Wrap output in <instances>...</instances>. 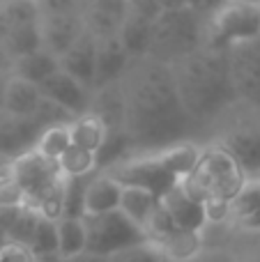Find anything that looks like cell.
Returning a JSON list of instances; mask_svg holds the SVG:
<instances>
[{
  "instance_id": "7dc6e473",
  "label": "cell",
  "mask_w": 260,
  "mask_h": 262,
  "mask_svg": "<svg viewBox=\"0 0 260 262\" xmlns=\"http://www.w3.org/2000/svg\"><path fill=\"white\" fill-rule=\"evenodd\" d=\"M164 9H178V7H191L193 0H159Z\"/></svg>"
},
{
  "instance_id": "44dd1931",
  "label": "cell",
  "mask_w": 260,
  "mask_h": 262,
  "mask_svg": "<svg viewBox=\"0 0 260 262\" xmlns=\"http://www.w3.org/2000/svg\"><path fill=\"white\" fill-rule=\"evenodd\" d=\"M122 189L124 186L115 177H111L109 172H97L92 177L90 186H88L85 214H104L111 209H120Z\"/></svg>"
},
{
  "instance_id": "f35d334b",
  "label": "cell",
  "mask_w": 260,
  "mask_h": 262,
  "mask_svg": "<svg viewBox=\"0 0 260 262\" xmlns=\"http://www.w3.org/2000/svg\"><path fill=\"white\" fill-rule=\"evenodd\" d=\"M0 262H37V255L30 246L9 239L5 246H0Z\"/></svg>"
},
{
  "instance_id": "9c48e42d",
  "label": "cell",
  "mask_w": 260,
  "mask_h": 262,
  "mask_svg": "<svg viewBox=\"0 0 260 262\" xmlns=\"http://www.w3.org/2000/svg\"><path fill=\"white\" fill-rule=\"evenodd\" d=\"M240 104L260 113V37L228 49Z\"/></svg>"
},
{
  "instance_id": "f1b7e54d",
  "label": "cell",
  "mask_w": 260,
  "mask_h": 262,
  "mask_svg": "<svg viewBox=\"0 0 260 262\" xmlns=\"http://www.w3.org/2000/svg\"><path fill=\"white\" fill-rule=\"evenodd\" d=\"M5 49L7 53L12 55V60L21 58V55H28L32 51L41 49V30H39V23H32V26H18L12 28L7 32V37L3 39Z\"/></svg>"
},
{
  "instance_id": "b9f144b4",
  "label": "cell",
  "mask_w": 260,
  "mask_h": 262,
  "mask_svg": "<svg viewBox=\"0 0 260 262\" xmlns=\"http://www.w3.org/2000/svg\"><path fill=\"white\" fill-rule=\"evenodd\" d=\"M23 205H26V203H23ZM23 205H0V228L7 232V237H9V230H12V226L16 223L18 214H21Z\"/></svg>"
},
{
  "instance_id": "6da1fadb",
  "label": "cell",
  "mask_w": 260,
  "mask_h": 262,
  "mask_svg": "<svg viewBox=\"0 0 260 262\" xmlns=\"http://www.w3.org/2000/svg\"><path fill=\"white\" fill-rule=\"evenodd\" d=\"M120 83L127 99V129L136 140L138 154L187 143V136L201 127L182 104L173 64L150 55L138 58Z\"/></svg>"
},
{
  "instance_id": "4316f807",
  "label": "cell",
  "mask_w": 260,
  "mask_h": 262,
  "mask_svg": "<svg viewBox=\"0 0 260 262\" xmlns=\"http://www.w3.org/2000/svg\"><path fill=\"white\" fill-rule=\"evenodd\" d=\"M69 134H72V145L88 152H97L106 136V127L95 113H85L69 124Z\"/></svg>"
},
{
  "instance_id": "ac0fdd59",
  "label": "cell",
  "mask_w": 260,
  "mask_h": 262,
  "mask_svg": "<svg viewBox=\"0 0 260 262\" xmlns=\"http://www.w3.org/2000/svg\"><path fill=\"white\" fill-rule=\"evenodd\" d=\"M90 113H95L106 129L127 127V99H124L122 83H111V85L97 88L95 97H92Z\"/></svg>"
},
{
  "instance_id": "816d5d0a",
  "label": "cell",
  "mask_w": 260,
  "mask_h": 262,
  "mask_svg": "<svg viewBox=\"0 0 260 262\" xmlns=\"http://www.w3.org/2000/svg\"><path fill=\"white\" fill-rule=\"evenodd\" d=\"M233 3H247V5H260V0H233Z\"/></svg>"
},
{
  "instance_id": "d6986e66",
  "label": "cell",
  "mask_w": 260,
  "mask_h": 262,
  "mask_svg": "<svg viewBox=\"0 0 260 262\" xmlns=\"http://www.w3.org/2000/svg\"><path fill=\"white\" fill-rule=\"evenodd\" d=\"M138 147H136V140L134 136L129 134L127 127L122 129H106V136L101 140L99 149L95 152V163H97V170L104 172L109 168L118 166V163L127 161V159L136 157Z\"/></svg>"
},
{
  "instance_id": "8d00e7d4",
  "label": "cell",
  "mask_w": 260,
  "mask_h": 262,
  "mask_svg": "<svg viewBox=\"0 0 260 262\" xmlns=\"http://www.w3.org/2000/svg\"><path fill=\"white\" fill-rule=\"evenodd\" d=\"M37 223H39V212H37L32 205H23L16 223H14L12 230H9V239L30 246L32 237H35V230H37Z\"/></svg>"
},
{
  "instance_id": "d6a6232c",
  "label": "cell",
  "mask_w": 260,
  "mask_h": 262,
  "mask_svg": "<svg viewBox=\"0 0 260 262\" xmlns=\"http://www.w3.org/2000/svg\"><path fill=\"white\" fill-rule=\"evenodd\" d=\"M143 230L147 232V239H150V242L161 244V242L168 239L170 235H175V232L180 230V226L175 223V219L170 216V212L166 209V205L159 200V203H157V207L152 209V214L147 216Z\"/></svg>"
},
{
  "instance_id": "83f0119b",
  "label": "cell",
  "mask_w": 260,
  "mask_h": 262,
  "mask_svg": "<svg viewBox=\"0 0 260 262\" xmlns=\"http://www.w3.org/2000/svg\"><path fill=\"white\" fill-rule=\"evenodd\" d=\"M95 172H85V175H64V205H62V216H85V195L88 186H90Z\"/></svg>"
},
{
  "instance_id": "7a4b0ae2",
  "label": "cell",
  "mask_w": 260,
  "mask_h": 262,
  "mask_svg": "<svg viewBox=\"0 0 260 262\" xmlns=\"http://www.w3.org/2000/svg\"><path fill=\"white\" fill-rule=\"evenodd\" d=\"M184 108L198 124L212 122L240 104L226 49L203 46L173 64Z\"/></svg>"
},
{
  "instance_id": "9a60e30c",
  "label": "cell",
  "mask_w": 260,
  "mask_h": 262,
  "mask_svg": "<svg viewBox=\"0 0 260 262\" xmlns=\"http://www.w3.org/2000/svg\"><path fill=\"white\" fill-rule=\"evenodd\" d=\"M132 62H134V58L129 55V51L124 49V44L120 41L118 35L99 39V44H97L95 90L97 88L111 85V83H120Z\"/></svg>"
},
{
  "instance_id": "bcb514c9",
  "label": "cell",
  "mask_w": 260,
  "mask_h": 262,
  "mask_svg": "<svg viewBox=\"0 0 260 262\" xmlns=\"http://www.w3.org/2000/svg\"><path fill=\"white\" fill-rule=\"evenodd\" d=\"M7 81H9V74L7 72H0V113L5 111V92H7Z\"/></svg>"
},
{
  "instance_id": "60d3db41",
  "label": "cell",
  "mask_w": 260,
  "mask_h": 262,
  "mask_svg": "<svg viewBox=\"0 0 260 262\" xmlns=\"http://www.w3.org/2000/svg\"><path fill=\"white\" fill-rule=\"evenodd\" d=\"M41 9V16L44 14H60V12H76L81 9V0H37Z\"/></svg>"
},
{
  "instance_id": "3957f363",
  "label": "cell",
  "mask_w": 260,
  "mask_h": 262,
  "mask_svg": "<svg viewBox=\"0 0 260 262\" xmlns=\"http://www.w3.org/2000/svg\"><path fill=\"white\" fill-rule=\"evenodd\" d=\"M205 18L193 7L166 9L155 21L150 58L175 64L205 46Z\"/></svg>"
},
{
  "instance_id": "8992f818",
  "label": "cell",
  "mask_w": 260,
  "mask_h": 262,
  "mask_svg": "<svg viewBox=\"0 0 260 262\" xmlns=\"http://www.w3.org/2000/svg\"><path fill=\"white\" fill-rule=\"evenodd\" d=\"M83 221H85L88 230V253L109 258L122 249L150 242L143 226L132 221L122 209H111L104 214H85Z\"/></svg>"
},
{
  "instance_id": "603a6c76",
  "label": "cell",
  "mask_w": 260,
  "mask_h": 262,
  "mask_svg": "<svg viewBox=\"0 0 260 262\" xmlns=\"http://www.w3.org/2000/svg\"><path fill=\"white\" fill-rule=\"evenodd\" d=\"M152 32H155V21L141 18L136 14H129L124 18L122 28H120V41L124 44V49L129 51L134 60L147 58L152 49Z\"/></svg>"
},
{
  "instance_id": "ab89813d",
  "label": "cell",
  "mask_w": 260,
  "mask_h": 262,
  "mask_svg": "<svg viewBox=\"0 0 260 262\" xmlns=\"http://www.w3.org/2000/svg\"><path fill=\"white\" fill-rule=\"evenodd\" d=\"M203 205H205L207 221L219 223V221L230 219V200H226V198H205Z\"/></svg>"
},
{
  "instance_id": "836d02e7",
  "label": "cell",
  "mask_w": 260,
  "mask_h": 262,
  "mask_svg": "<svg viewBox=\"0 0 260 262\" xmlns=\"http://www.w3.org/2000/svg\"><path fill=\"white\" fill-rule=\"evenodd\" d=\"M30 249L37 258L60 255L58 253V221L39 214V223H37V230H35V237H32Z\"/></svg>"
},
{
  "instance_id": "4fadbf2b",
  "label": "cell",
  "mask_w": 260,
  "mask_h": 262,
  "mask_svg": "<svg viewBox=\"0 0 260 262\" xmlns=\"http://www.w3.org/2000/svg\"><path fill=\"white\" fill-rule=\"evenodd\" d=\"M39 90H41V95H44L46 99H51V101H55L58 106L67 108L69 113L76 115V118L90 113V108H92V97H95V90L88 88V85H83L81 81H76V78H74L72 74L64 72L62 67H60L58 72L49 78V81L41 83Z\"/></svg>"
},
{
  "instance_id": "7c38bea8",
  "label": "cell",
  "mask_w": 260,
  "mask_h": 262,
  "mask_svg": "<svg viewBox=\"0 0 260 262\" xmlns=\"http://www.w3.org/2000/svg\"><path fill=\"white\" fill-rule=\"evenodd\" d=\"M41 44L46 51L62 58L85 32L81 9L76 12H60V14H44L39 21Z\"/></svg>"
},
{
  "instance_id": "30bf717a",
  "label": "cell",
  "mask_w": 260,
  "mask_h": 262,
  "mask_svg": "<svg viewBox=\"0 0 260 262\" xmlns=\"http://www.w3.org/2000/svg\"><path fill=\"white\" fill-rule=\"evenodd\" d=\"M219 145L233 157L247 180H260V124L237 122L224 131Z\"/></svg>"
},
{
  "instance_id": "484cf974",
  "label": "cell",
  "mask_w": 260,
  "mask_h": 262,
  "mask_svg": "<svg viewBox=\"0 0 260 262\" xmlns=\"http://www.w3.org/2000/svg\"><path fill=\"white\" fill-rule=\"evenodd\" d=\"M159 198L152 191L141 189V186H124L122 189V200H120V209L127 214L132 221H136L138 226H145L147 216L152 214V209L157 207Z\"/></svg>"
},
{
  "instance_id": "1f68e13d",
  "label": "cell",
  "mask_w": 260,
  "mask_h": 262,
  "mask_svg": "<svg viewBox=\"0 0 260 262\" xmlns=\"http://www.w3.org/2000/svg\"><path fill=\"white\" fill-rule=\"evenodd\" d=\"M72 145V134H69V124H58V127H49L44 129L39 143H37V152L41 157L58 161Z\"/></svg>"
},
{
  "instance_id": "5b68a950",
  "label": "cell",
  "mask_w": 260,
  "mask_h": 262,
  "mask_svg": "<svg viewBox=\"0 0 260 262\" xmlns=\"http://www.w3.org/2000/svg\"><path fill=\"white\" fill-rule=\"evenodd\" d=\"M258 37L260 5L226 0L205 18V46H212V49L228 51L244 41L258 39Z\"/></svg>"
},
{
  "instance_id": "277c9868",
  "label": "cell",
  "mask_w": 260,
  "mask_h": 262,
  "mask_svg": "<svg viewBox=\"0 0 260 262\" xmlns=\"http://www.w3.org/2000/svg\"><path fill=\"white\" fill-rule=\"evenodd\" d=\"M247 175L237 168L228 152L221 145L210 147L201 154L196 170L182 180L184 189L203 203L205 198H226L233 200L247 184Z\"/></svg>"
},
{
  "instance_id": "f546056e",
  "label": "cell",
  "mask_w": 260,
  "mask_h": 262,
  "mask_svg": "<svg viewBox=\"0 0 260 262\" xmlns=\"http://www.w3.org/2000/svg\"><path fill=\"white\" fill-rule=\"evenodd\" d=\"M161 249L168 255V260H178V262H189L191 258H196L198 251H201V237L198 230H184L180 228L175 235H170L168 239L161 242Z\"/></svg>"
},
{
  "instance_id": "e0dca14e",
  "label": "cell",
  "mask_w": 260,
  "mask_h": 262,
  "mask_svg": "<svg viewBox=\"0 0 260 262\" xmlns=\"http://www.w3.org/2000/svg\"><path fill=\"white\" fill-rule=\"evenodd\" d=\"M161 203L166 205V209L170 212V216L175 219L180 228L184 230H201L203 226L207 223V216H205V205L201 203L198 198H193L184 184H175L168 193L161 198Z\"/></svg>"
},
{
  "instance_id": "52a82bcc",
  "label": "cell",
  "mask_w": 260,
  "mask_h": 262,
  "mask_svg": "<svg viewBox=\"0 0 260 262\" xmlns=\"http://www.w3.org/2000/svg\"><path fill=\"white\" fill-rule=\"evenodd\" d=\"M104 172L115 177L122 186H141V189L152 191L159 200L164 198L175 184L182 182L170 170V166L166 163L161 152L136 154V157L127 159V161L118 163V166L109 168V170H104Z\"/></svg>"
},
{
  "instance_id": "d590c367",
  "label": "cell",
  "mask_w": 260,
  "mask_h": 262,
  "mask_svg": "<svg viewBox=\"0 0 260 262\" xmlns=\"http://www.w3.org/2000/svg\"><path fill=\"white\" fill-rule=\"evenodd\" d=\"M109 262H170L159 244L155 242H143V244L129 246L118 253L109 255Z\"/></svg>"
},
{
  "instance_id": "681fc988",
  "label": "cell",
  "mask_w": 260,
  "mask_h": 262,
  "mask_svg": "<svg viewBox=\"0 0 260 262\" xmlns=\"http://www.w3.org/2000/svg\"><path fill=\"white\" fill-rule=\"evenodd\" d=\"M9 175V161H0V180Z\"/></svg>"
},
{
  "instance_id": "e575fe53",
  "label": "cell",
  "mask_w": 260,
  "mask_h": 262,
  "mask_svg": "<svg viewBox=\"0 0 260 262\" xmlns=\"http://www.w3.org/2000/svg\"><path fill=\"white\" fill-rule=\"evenodd\" d=\"M58 166L62 170V175H85V172H95V152H88L83 147L69 145V149L58 159Z\"/></svg>"
},
{
  "instance_id": "f5cc1de1",
  "label": "cell",
  "mask_w": 260,
  "mask_h": 262,
  "mask_svg": "<svg viewBox=\"0 0 260 262\" xmlns=\"http://www.w3.org/2000/svg\"><path fill=\"white\" fill-rule=\"evenodd\" d=\"M249 262H260V251H258V253H256V255H253V258H251V260H249Z\"/></svg>"
},
{
  "instance_id": "d4e9b609",
  "label": "cell",
  "mask_w": 260,
  "mask_h": 262,
  "mask_svg": "<svg viewBox=\"0 0 260 262\" xmlns=\"http://www.w3.org/2000/svg\"><path fill=\"white\" fill-rule=\"evenodd\" d=\"M88 246V230L85 221L76 216L58 219V253L62 260H69L74 255L85 253Z\"/></svg>"
},
{
  "instance_id": "ffe728a7",
  "label": "cell",
  "mask_w": 260,
  "mask_h": 262,
  "mask_svg": "<svg viewBox=\"0 0 260 262\" xmlns=\"http://www.w3.org/2000/svg\"><path fill=\"white\" fill-rule=\"evenodd\" d=\"M41 99H44V95H41L39 85L9 74L7 92H5V111L7 113L21 115V118H32L37 113V108H39Z\"/></svg>"
},
{
  "instance_id": "ba28073f",
  "label": "cell",
  "mask_w": 260,
  "mask_h": 262,
  "mask_svg": "<svg viewBox=\"0 0 260 262\" xmlns=\"http://www.w3.org/2000/svg\"><path fill=\"white\" fill-rule=\"evenodd\" d=\"M9 172H12V180L26 193V205H35L41 195L49 193L64 180L58 161L41 157L37 149L9 161Z\"/></svg>"
},
{
  "instance_id": "4dcf8cb0",
  "label": "cell",
  "mask_w": 260,
  "mask_h": 262,
  "mask_svg": "<svg viewBox=\"0 0 260 262\" xmlns=\"http://www.w3.org/2000/svg\"><path fill=\"white\" fill-rule=\"evenodd\" d=\"M0 9L9 23V30L41 21V9L37 0H0Z\"/></svg>"
},
{
  "instance_id": "8fae6325",
  "label": "cell",
  "mask_w": 260,
  "mask_h": 262,
  "mask_svg": "<svg viewBox=\"0 0 260 262\" xmlns=\"http://www.w3.org/2000/svg\"><path fill=\"white\" fill-rule=\"evenodd\" d=\"M41 134V124L35 118H21L7 111L0 113V161H14V159L30 154L37 149Z\"/></svg>"
},
{
  "instance_id": "f6af8a7d",
  "label": "cell",
  "mask_w": 260,
  "mask_h": 262,
  "mask_svg": "<svg viewBox=\"0 0 260 262\" xmlns=\"http://www.w3.org/2000/svg\"><path fill=\"white\" fill-rule=\"evenodd\" d=\"M64 262H109V258H104V255H95V253H81V255H74V258L64 260Z\"/></svg>"
},
{
  "instance_id": "7402d4cb",
  "label": "cell",
  "mask_w": 260,
  "mask_h": 262,
  "mask_svg": "<svg viewBox=\"0 0 260 262\" xmlns=\"http://www.w3.org/2000/svg\"><path fill=\"white\" fill-rule=\"evenodd\" d=\"M58 69H60V58L53 55L51 51H46L44 46L32 51V53H28V55L16 58L12 64L14 76L26 78V81L35 83V85H41L44 81H49Z\"/></svg>"
},
{
  "instance_id": "7bdbcfd3",
  "label": "cell",
  "mask_w": 260,
  "mask_h": 262,
  "mask_svg": "<svg viewBox=\"0 0 260 262\" xmlns=\"http://www.w3.org/2000/svg\"><path fill=\"white\" fill-rule=\"evenodd\" d=\"M189 262H235V258L228 251H207V253H198Z\"/></svg>"
},
{
  "instance_id": "c3c4849f",
  "label": "cell",
  "mask_w": 260,
  "mask_h": 262,
  "mask_svg": "<svg viewBox=\"0 0 260 262\" xmlns=\"http://www.w3.org/2000/svg\"><path fill=\"white\" fill-rule=\"evenodd\" d=\"M37 262H64L60 255H44V258H37Z\"/></svg>"
},
{
  "instance_id": "5bb4252c",
  "label": "cell",
  "mask_w": 260,
  "mask_h": 262,
  "mask_svg": "<svg viewBox=\"0 0 260 262\" xmlns=\"http://www.w3.org/2000/svg\"><path fill=\"white\" fill-rule=\"evenodd\" d=\"M81 14L85 30L97 39L115 37L127 18V0H81Z\"/></svg>"
},
{
  "instance_id": "cb8c5ba5",
  "label": "cell",
  "mask_w": 260,
  "mask_h": 262,
  "mask_svg": "<svg viewBox=\"0 0 260 262\" xmlns=\"http://www.w3.org/2000/svg\"><path fill=\"white\" fill-rule=\"evenodd\" d=\"M230 219L240 228H260V180H249L244 189L230 200Z\"/></svg>"
},
{
  "instance_id": "74e56055",
  "label": "cell",
  "mask_w": 260,
  "mask_h": 262,
  "mask_svg": "<svg viewBox=\"0 0 260 262\" xmlns=\"http://www.w3.org/2000/svg\"><path fill=\"white\" fill-rule=\"evenodd\" d=\"M32 118L41 124V129H49V127H58V124H72L74 120H76V115H72L67 108H62V106H58L55 101L44 97Z\"/></svg>"
},
{
  "instance_id": "2e32d148",
  "label": "cell",
  "mask_w": 260,
  "mask_h": 262,
  "mask_svg": "<svg viewBox=\"0 0 260 262\" xmlns=\"http://www.w3.org/2000/svg\"><path fill=\"white\" fill-rule=\"evenodd\" d=\"M97 39L90 32H83L81 39L60 58V67L67 74H72L76 81H81L83 85L95 90V74H97Z\"/></svg>"
},
{
  "instance_id": "f907efd6",
  "label": "cell",
  "mask_w": 260,
  "mask_h": 262,
  "mask_svg": "<svg viewBox=\"0 0 260 262\" xmlns=\"http://www.w3.org/2000/svg\"><path fill=\"white\" fill-rule=\"evenodd\" d=\"M9 242V237H7V232L3 230V228H0V246H5Z\"/></svg>"
},
{
  "instance_id": "ee69618b",
  "label": "cell",
  "mask_w": 260,
  "mask_h": 262,
  "mask_svg": "<svg viewBox=\"0 0 260 262\" xmlns=\"http://www.w3.org/2000/svg\"><path fill=\"white\" fill-rule=\"evenodd\" d=\"M12 64H14L12 55L7 53V49H5V44H3V41H0V72H7V74H12Z\"/></svg>"
}]
</instances>
